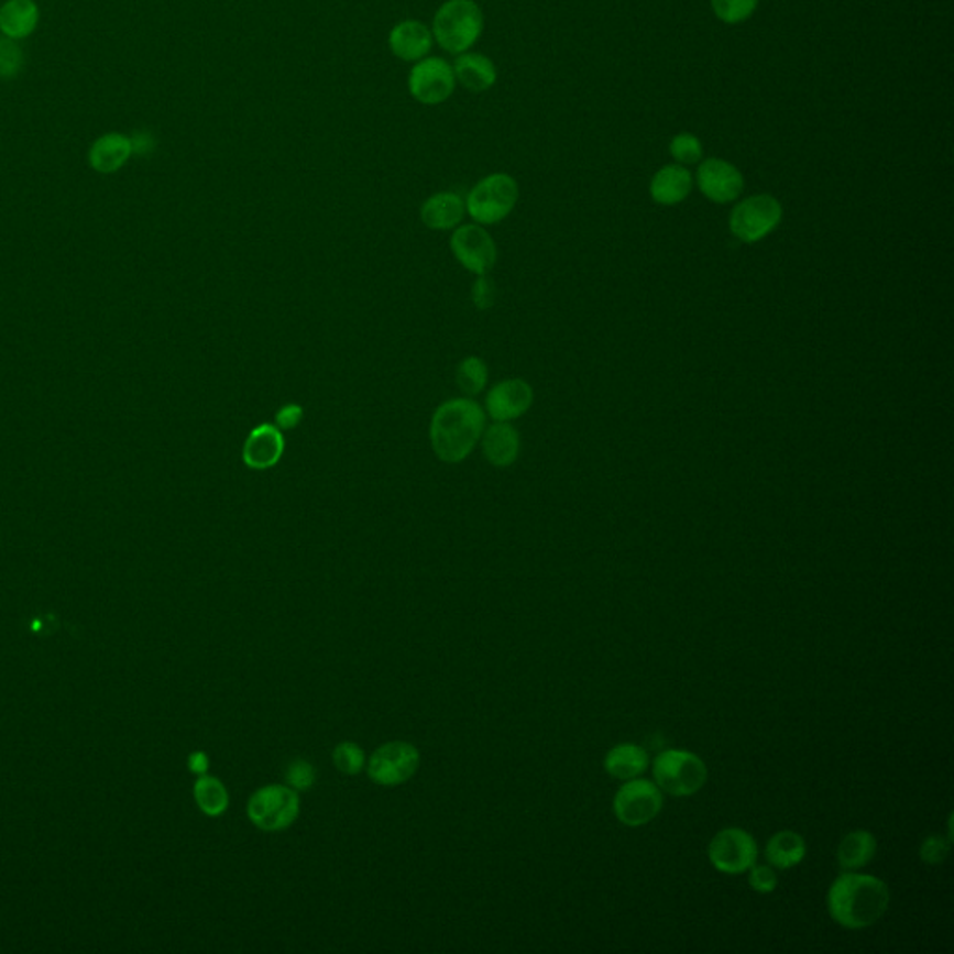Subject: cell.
I'll list each match as a JSON object with an SVG mask.
<instances>
[{
    "instance_id": "6da1fadb",
    "label": "cell",
    "mask_w": 954,
    "mask_h": 954,
    "mask_svg": "<svg viewBox=\"0 0 954 954\" xmlns=\"http://www.w3.org/2000/svg\"><path fill=\"white\" fill-rule=\"evenodd\" d=\"M888 884L873 875L845 870L827 891V912L833 921L848 930L869 929L888 912Z\"/></svg>"
},
{
    "instance_id": "7a4b0ae2",
    "label": "cell",
    "mask_w": 954,
    "mask_h": 954,
    "mask_svg": "<svg viewBox=\"0 0 954 954\" xmlns=\"http://www.w3.org/2000/svg\"><path fill=\"white\" fill-rule=\"evenodd\" d=\"M485 410L470 397H457L435 410L429 427L432 451L442 462H462L480 445L485 431Z\"/></svg>"
},
{
    "instance_id": "3957f363",
    "label": "cell",
    "mask_w": 954,
    "mask_h": 954,
    "mask_svg": "<svg viewBox=\"0 0 954 954\" xmlns=\"http://www.w3.org/2000/svg\"><path fill=\"white\" fill-rule=\"evenodd\" d=\"M485 15L474 0H446L432 19V37L451 55H462L480 40Z\"/></svg>"
},
{
    "instance_id": "277c9868",
    "label": "cell",
    "mask_w": 954,
    "mask_h": 954,
    "mask_svg": "<svg viewBox=\"0 0 954 954\" xmlns=\"http://www.w3.org/2000/svg\"><path fill=\"white\" fill-rule=\"evenodd\" d=\"M518 201V183L504 172L483 177L470 190L464 206L475 224L493 226L509 217Z\"/></svg>"
},
{
    "instance_id": "5b68a950",
    "label": "cell",
    "mask_w": 954,
    "mask_h": 954,
    "mask_svg": "<svg viewBox=\"0 0 954 954\" xmlns=\"http://www.w3.org/2000/svg\"><path fill=\"white\" fill-rule=\"evenodd\" d=\"M653 776L658 789L671 797L698 794L709 779L705 760L684 749H668L653 763Z\"/></svg>"
},
{
    "instance_id": "8992f818",
    "label": "cell",
    "mask_w": 954,
    "mask_h": 954,
    "mask_svg": "<svg viewBox=\"0 0 954 954\" xmlns=\"http://www.w3.org/2000/svg\"><path fill=\"white\" fill-rule=\"evenodd\" d=\"M246 813L263 832H281L292 826L300 813L297 790L286 785H267L250 797Z\"/></svg>"
},
{
    "instance_id": "52a82bcc",
    "label": "cell",
    "mask_w": 954,
    "mask_h": 954,
    "mask_svg": "<svg viewBox=\"0 0 954 954\" xmlns=\"http://www.w3.org/2000/svg\"><path fill=\"white\" fill-rule=\"evenodd\" d=\"M662 790L655 781L628 779L614 798V813L625 826L638 827L649 824L662 811Z\"/></svg>"
},
{
    "instance_id": "ba28073f",
    "label": "cell",
    "mask_w": 954,
    "mask_h": 954,
    "mask_svg": "<svg viewBox=\"0 0 954 954\" xmlns=\"http://www.w3.org/2000/svg\"><path fill=\"white\" fill-rule=\"evenodd\" d=\"M759 846L752 833L742 827H725L712 837L709 859L724 875H742L757 864Z\"/></svg>"
},
{
    "instance_id": "9c48e42d",
    "label": "cell",
    "mask_w": 954,
    "mask_h": 954,
    "mask_svg": "<svg viewBox=\"0 0 954 954\" xmlns=\"http://www.w3.org/2000/svg\"><path fill=\"white\" fill-rule=\"evenodd\" d=\"M783 209L774 196H749L731 213V231L744 243H755L766 238L779 224Z\"/></svg>"
},
{
    "instance_id": "30bf717a",
    "label": "cell",
    "mask_w": 954,
    "mask_h": 954,
    "mask_svg": "<svg viewBox=\"0 0 954 954\" xmlns=\"http://www.w3.org/2000/svg\"><path fill=\"white\" fill-rule=\"evenodd\" d=\"M453 66L442 58L431 56L414 64L408 74V91L421 105H440L448 101L456 91Z\"/></svg>"
},
{
    "instance_id": "8fae6325",
    "label": "cell",
    "mask_w": 954,
    "mask_h": 954,
    "mask_svg": "<svg viewBox=\"0 0 954 954\" xmlns=\"http://www.w3.org/2000/svg\"><path fill=\"white\" fill-rule=\"evenodd\" d=\"M450 246L457 262L475 276L491 273L498 260L493 235L480 224L457 226Z\"/></svg>"
},
{
    "instance_id": "7c38bea8",
    "label": "cell",
    "mask_w": 954,
    "mask_h": 954,
    "mask_svg": "<svg viewBox=\"0 0 954 954\" xmlns=\"http://www.w3.org/2000/svg\"><path fill=\"white\" fill-rule=\"evenodd\" d=\"M420 766V754L408 742H388L370 757L368 776L379 785H402L413 778Z\"/></svg>"
},
{
    "instance_id": "4fadbf2b",
    "label": "cell",
    "mask_w": 954,
    "mask_h": 954,
    "mask_svg": "<svg viewBox=\"0 0 954 954\" xmlns=\"http://www.w3.org/2000/svg\"><path fill=\"white\" fill-rule=\"evenodd\" d=\"M534 390L523 379H505L494 384L485 397V410L494 421H513L528 413Z\"/></svg>"
},
{
    "instance_id": "5bb4252c",
    "label": "cell",
    "mask_w": 954,
    "mask_h": 954,
    "mask_svg": "<svg viewBox=\"0 0 954 954\" xmlns=\"http://www.w3.org/2000/svg\"><path fill=\"white\" fill-rule=\"evenodd\" d=\"M698 185L709 200L727 204L742 195L744 177L724 158H706L698 168Z\"/></svg>"
},
{
    "instance_id": "9a60e30c",
    "label": "cell",
    "mask_w": 954,
    "mask_h": 954,
    "mask_svg": "<svg viewBox=\"0 0 954 954\" xmlns=\"http://www.w3.org/2000/svg\"><path fill=\"white\" fill-rule=\"evenodd\" d=\"M286 438L274 424H262L244 440L243 462L250 470H271L282 461Z\"/></svg>"
},
{
    "instance_id": "2e32d148",
    "label": "cell",
    "mask_w": 954,
    "mask_h": 954,
    "mask_svg": "<svg viewBox=\"0 0 954 954\" xmlns=\"http://www.w3.org/2000/svg\"><path fill=\"white\" fill-rule=\"evenodd\" d=\"M432 32L418 19H405L390 31L388 47L392 55L403 62H418L426 58L432 47Z\"/></svg>"
},
{
    "instance_id": "e0dca14e",
    "label": "cell",
    "mask_w": 954,
    "mask_h": 954,
    "mask_svg": "<svg viewBox=\"0 0 954 954\" xmlns=\"http://www.w3.org/2000/svg\"><path fill=\"white\" fill-rule=\"evenodd\" d=\"M480 442L486 461L496 469H507L520 453V435L509 421H494L485 427Z\"/></svg>"
},
{
    "instance_id": "ac0fdd59",
    "label": "cell",
    "mask_w": 954,
    "mask_h": 954,
    "mask_svg": "<svg viewBox=\"0 0 954 954\" xmlns=\"http://www.w3.org/2000/svg\"><path fill=\"white\" fill-rule=\"evenodd\" d=\"M133 155L131 136L123 133L101 134L88 152V163L99 174H114Z\"/></svg>"
},
{
    "instance_id": "d6986e66",
    "label": "cell",
    "mask_w": 954,
    "mask_h": 954,
    "mask_svg": "<svg viewBox=\"0 0 954 954\" xmlns=\"http://www.w3.org/2000/svg\"><path fill=\"white\" fill-rule=\"evenodd\" d=\"M467 215V206L456 193H437L421 204V222L435 231L456 230Z\"/></svg>"
},
{
    "instance_id": "ffe728a7",
    "label": "cell",
    "mask_w": 954,
    "mask_h": 954,
    "mask_svg": "<svg viewBox=\"0 0 954 954\" xmlns=\"http://www.w3.org/2000/svg\"><path fill=\"white\" fill-rule=\"evenodd\" d=\"M453 74H456L457 83L472 94H483V91L491 90L498 79L496 66L489 56L481 55V53H469V51L457 56Z\"/></svg>"
},
{
    "instance_id": "44dd1931",
    "label": "cell",
    "mask_w": 954,
    "mask_h": 954,
    "mask_svg": "<svg viewBox=\"0 0 954 954\" xmlns=\"http://www.w3.org/2000/svg\"><path fill=\"white\" fill-rule=\"evenodd\" d=\"M40 23L36 0H7L0 7V32L8 40H25L34 34Z\"/></svg>"
},
{
    "instance_id": "7402d4cb",
    "label": "cell",
    "mask_w": 954,
    "mask_h": 954,
    "mask_svg": "<svg viewBox=\"0 0 954 954\" xmlns=\"http://www.w3.org/2000/svg\"><path fill=\"white\" fill-rule=\"evenodd\" d=\"M692 183V174L684 166H664L650 179V196L662 206H675L690 195Z\"/></svg>"
},
{
    "instance_id": "603a6c76",
    "label": "cell",
    "mask_w": 954,
    "mask_h": 954,
    "mask_svg": "<svg viewBox=\"0 0 954 954\" xmlns=\"http://www.w3.org/2000/svg\"><path fill=\"white\" fill-rule=\"evenodd\" d=\"M805 854H808V845L802 835L790 830L776 833L766 843L765 856L774 869L797 867L798 864H802Z\"/></svg>"
},
{
    "instance_id": "cb8c5ba5",
    "label": "cell",
    "mask_w": 954,
    "mask_h": 954,
    "mask_svg": "<svg viewBox=\"0 0 954 954\" xmlns=\"http://www.w3.org/2000/svg\"><path fill=\"white\" fill-rule=\"evenodd\" d=\"M647 766H649L647 752L636 744H619V746L610 749L606 759H604L606 772L614 778L623 779V781L638 778L639 774L647 770Z\"/></svg>"
},
{
    "instance_id": "d4e9b609",
    "label": "cell",
    "mask_w": 954,
    "mask_h": 954,
    "mask_svg": "<svg viewBox=\"0 0 954 954\" xmlns=\"http://www.w3.org/2000/svg\"><path fill=\"white\" fill-rule=\"evenodd\" d=\"M876 837L870 832L857 830L843 837L837 848V862L843 870L864 869L876 856Z\"/></svg>"
},
{
    "instance_id": "484cf974",
    "label": "cell",
    "mask_w": 954,
    "mask_h": 954,
    "mask_svg": "<svg viewBox=\"0 0 954 954\" xmlns=\"http://www.w3.org/2000/svg\"><path fill=\"white\" fill-rule=\"evenodd\" d=\"M195 798L198 808L209 816H219V814L224 813L228 803H230L224 785L220 783L219 779L206 776V774L196 781Z\"/></svg>"
},
{
    "instance_id": "4316f807",
    "label": "cell",
    "mask_w": 954,
    "mask_h": 954,
    "mask_svg": "<svg viewBox=\"0 0 954 954\" xmlns=\"http://www.w3.org/2000/svg\"><path fill=\"white\" fill-rule=\"evenodd\" d=\"M456 381L462 394L469 395V397L480 395L489 383V370H486L485 362L478 357L462 360L461 364L457 365Z\"/></svg>"
},
{
    "instance_id": "83f0119b",
    "label": "cell",
    "mask_w": 954,
    "mask_h": 954,
    "mask_svg": "<svg viewBox=\"0 0 954 954\" xmlns=\"http://www.w3.org/2000/svg\"><path fill=\"white\" fill-rule=\"evenodd\" d=\"M712 12L725 25L748 21L759 7V0H711Z\"/></svg>"
},
{
    "instance_id": "f1b7e54d",
    "label": "cell",
    "mask_w": 954,
    "mask_h": 954,
    "mask_svg": "<svg viewBox=\"0 0 954 954\" xmlns=\"http://www.w3.org/2000/svg\"><path fill=\"white\" fill-rule=\"evenodd\" d=\"M669 153L681 165H695L703 157V144L695 134H675L673 141L669 144Z\"/></svg>"
},
{
    "instance_id": "f546056e",
    "label": "cell",
    "mask_w": 954,
    "mask_h": 954,
    "mask_svg": "<svg viewBox=\"0 0 954 954\" xmlns=\"http://www.w3.org/2000/svg\"><path fill=\"white\" fill-rule=\"evenodd\" d=\"M332 759H335L336 768L347 776H357V774L362 772L365 765L364 752L353 742H343L340 746H336L335 752H332Z\"/></svg>"
},
{
    "instance_id": "4dcf8cb0",
    "label": "cell",
    "mask_w": 954,
    "mask_h": 954,
    "mask_svg": "<svg viewBox=\"0 0 954 954\" xmlns=\"http://www.w3.org/2000/svg\"><path fill=\"white\" fill-rule=\"evenodd\" d=\"M23 66V51L13 40H0V79H12Z\"/></svg>"
},
{
    "instance_id": "1f68e13d",
    "label": "cell",
    "mask_w": 954,
    "mask_h": 954,
    "mask_svg": "<svg viewBox=\"0 0 954 954\" xmlns=\"http://www.w3.org/2000/svg\"><path fill=\"white\" fill-rule=\"evenodd\" d=\"M286 779L292 789L308 790L316 783V768L308 760H293L292 765L287 766Z\"/></svg>"
},
{
    "instance_id": "d6a6232c",
    "label": "cell",
    "mask_w": 954,
    "mask_h": 954,
    "mask_svg": "<svg viewBox=\"0 0 954 954\" xmlns=\"http://www.w3.org/2000/svg\"><path fill=\"white\" fill-rule=\"evenodd\" d=\"M748 881L757 893H772L774 889L778 888V873L770 865L755 864L749 869Z\"/></svg>"
},
{
    "instance_id": "836d02e7",
    "label": "cell",
    "mask_w": 954,
    "mask_h": 954,
    "mask_svg": "<svg viewBox=\"0 0 954 954\" xmlns=\"http://www.w3.org/2000/svg\"><path fill=\"white\" fill-rule=\"evenodd\" d=\"M919 856L926 865L943 864L945 857L948 856V841L943 840L940 835H930L921 845Z\"/></svg>"
},
{
    "instance_id": "e575fe53",
    "label": "cell",
    "mask_w": 954,
    "mask_h": 954,
    "mask_svg": "<svg viewBox=\"0 0 954 954\" xmlns=\"http://www.w3.org/2000/svg\"><path fill=\"white\" fill-rule=\"evenodd\" d=\"M472 303L478 310H489L496 303V287L489 276H478L472 286Z\"/></svg>"
},
{
    "instance_id": "d590c367",
    "label": "cell",
    "mask_w": 954,
    "mask_h": 954,
    "mask_svg": "<svg viewBox=\"0 0 954 954\" xmlns=\"http://www.w3.org/2000/svg\"><path fill=\"white\" fill-rule=\"evenodd\" d=\"M303 418H305V408L297 403H287L274 416V426L278 427L281 431H289V429L298 427Z\"/></svg>"
},
{
    "instance_id": "8d00e7d4",
    "label": "cell",
    "mask_w": 954,
    "mask_h": 954,
    "mask_svg": "<svg viewBox=\"0 0 954 954\" xmlns=\"http://www.w3.org/2000/svg\"><path fill=\"white\" fill-rule=\"evenodd\" d=\"M189 766L193 772L198 774V776H204V774L207 772V768H209V759H207L206 754L196 752V754H193L189 757Z\"/></svg>"
},
{
    "instance_id": "74e56055",
    "label": "cell",
    "mask_w": 954,
    "mask_h": 954,
    "mask_svg": "<svg viewBox=\"0 0 954 954\" xmlns=\"http://www.w3.org/2000/svg\"><path fill=\"white\" fill-rule=\"evenodd\" d=\"M131 142H133V153L152 152L153 141L150 134H134Z\"/></svg>"
}]
</instances>
